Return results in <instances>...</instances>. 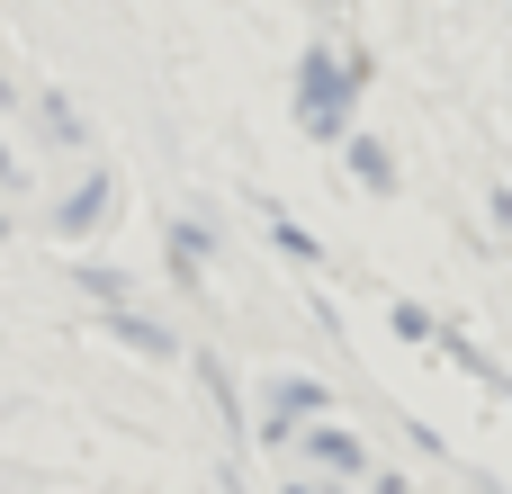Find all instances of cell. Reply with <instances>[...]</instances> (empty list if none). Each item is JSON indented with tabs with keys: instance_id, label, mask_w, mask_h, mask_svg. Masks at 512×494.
<instances>
[]
</instances>
